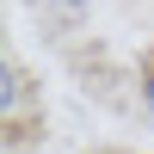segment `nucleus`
<instances>
[{
    "label": "nucleus",
    "mask_w": 154,
    "mask_h": 154,
    "mask_svg": "<svg viewBox=\"0 0 154 154\" xmlns=\"http://www.w3.org/2000/svg\"><path fill=\"white\" fill-rule=\"evenodd\" d=\"M142 99H148V111H154V62H148V80H142Z\"/></svg>",
    "instance_id": "f257e3e1"
}]
</instances>
